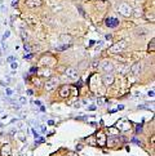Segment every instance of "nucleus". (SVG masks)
Masks as SVG:
<instances>
[{
	"instance_id": "f257e3e1",
	"label": "nucleus",
	"mask_w": 155,
	"mask_h": 156,
	"mask_svg": "<svg viewBox=\"0 0 155 156\" xmlns=\"http://www.w3.org/2000/svg\"><path fill=\"white\" fill-rule=\"evenodd\" d=\"M127 41L125 40H120L118 43H115L113 47H110L109 48V52L111 53V54H118V53H121V52H124L125 51V48H127Z\"/></svg>"
},
{
	"instance_id": "f03ea898",
	"label": "nucleus",
	"mask_w": 155,
	"mask_h": 156,
	"mask_svg": "<svg viewBox=\"0 0 155 156\" xmlns=\"http://www.w3.org/2000/svg\"><path fill=\"white\" fill-rule=\"evenodd\" d=\"M118 12H119L121 16H124V17H129V16H132V12H133V9L131 8L129 4L121 3V4L119 5V8H118Z\"/></svg>"
},
{
	"instance_id": "7ed1b4c3",
	"label": "nucleus",
	"mask_w": 155,
	"mask_h": 156,
	"mask_svg": "<svg viewBox=\"0 0 155 156\" xmlns=\"http://www.w3.org/2000/svg\"><path fill=\"white\" fill-rule=\"evenodd\" d=\"M58 85V79L57 77H51V79H48L47 83L44 84V89H45L47 92H52L54 89L57 88Z\"/></svg>"
},
{
	"instance_id": "20e7f679",
	"label": "nucleus",
	"mask_w": 155,
	"mask_h": 156,
	"mask_svg": "<svg viewBox=\"0 0 155 156\" xmlns=\"http://www.w3.org/2000/svg\"><path fill=\"white\" fill-rule=\"evenodd\" d=\"M65 75L69 77L70 80H78L79 79V71L74 67H67L65 70Z\"/></svg>"
},
{
	"instance_id": "39448f33",
	"label": "nucleus",
	"mask_w": 155,
	"mask_h": 156,
	"mask_svg": "<svg viewBox=\"0 0 155 156\" xmlns=\"http://www.w3.org/2000/svg\"><path fill=\"white\" fill-rule=\"evenodd\" d=\"M102 83H103V85H106V87L111 85L114 83V75L111 72H105L102 75Z\"/></svg>"
},
{
	"instance_id": "423d86ee",
	"label": "nucleus",
	"mask_w": 155,
	"mask_h": 156,
	"mask_svg": "<svg viewBox=\"0 0 155 156\" xmlns=\"http://www.w3.org/2000/svg\"><path fill=\"white\" fill-rule=\"evenodd\" d=\"M101 70L103 71V72H113V70H114V65L110 62V61H102L101 62Z\"/></svg>"
},
{
	"instance_id": "0eeeda50",
	"label": "nucleus",
	"mask_w": 155,
	"mask_h": 156,
	"mask_svg": "<svg viewBox=\"0 0 155 156\" xmlns=\"http://www.w3.org/2000/svg\"><path fill=\"white\" fill-rule=\"evenodd\" d=\"M25 5L27 8H36L43 5V0H25Z\"/></svg>"
},
{
	"instance_id": "6e6552de",
	"label": "nucleus",
	"mask_w": 155,
	"mask_h": 156,
	"mask_svg": "<svg viewBox=\"0 0 155 156\" xmlns=\"http://www.w3.org/2000/svg\"><path fill=\"white\" fill-rule=\"evenodd\" d=\"M141 71H142V63L141 62H135L131 66V72L133 75H140Z\"/></svg>"
},
{
	"instance_id": "1a4fd4ad",
	"label": "nucleus",
	"mask_w": 155,
	"mask_h": 156,
	"mask_svg": "<svg viewBox=\"0 0 155 156\" xmlns=\"http://www.w3.org/2000/svg\"><path fill=\"white\" fill-rule=\"evenodd\" d=\"M96 139H97L96 144H98V146H105V144H106V137H105L103 132H98L96 134Z\"/></svg>"
},
{
	"instance_id": "9d476101",
	"label": "nucleus",
	"mask_w": 155,
	"mask_h": 156,
	"mask_svg": "<svg viewBox=\"0 0 155 156\" xmlns=\"http://www.w3.org/2000/svg\"><path fill=\"white\" fill-rule=\"evenodd\" d=\"M70 93H71V87H69V85L61 87V89H59V96L62 97V98H67L70 96Z\"/></svg>"
},
{
	"instance_id": "9b49d317",
	"label": "nucleus",
	"mask_w": 155,
	"mask_h": 156,
	"mask_svg": "<svg viewBox=\"0 0 155 156\" xmlns=\"http://www.w3.org/2000/svg\"><path fill=\"white\" fill-rule=\"evenodd\" d=\"M0 155L2 156H10L12 155V148H10L9 144H4V146L2 147V150H0Z\"/></svg>"
},
{
	"instance_id": "f8f14e48",
	"label": "nucleus",
	"mask_w": 155,
	"mask_h": 156,
	"mask_svg": "<svg viewBox=\"0 0 155 156\" xmlns=\"http://www.w3.org/2000/svg\"><path fill=\"white\" fill-rule=\"evenodd\" d=\"M105 23H106L107 27H116V26L119 25V20H116V18H114V17H113V18H107Z\"/></svg>"
},
{
	"instance_id": "ddd939ff",
	"label": "nucleus",
	"mask_w": 155,
	"mask_h": 156,
	"mask_svg": "<svg viewBox=\"0 0 155 156\" xmlns=\"http://www.w3.org/2000/svg\"><path fill=\"white\" fill-rule=\"evenodd\" d=\"M59 40L62 43H71L73 41V37H71V35H67V34H62L59 36Z\"/></svg>"
},
{
	"instance_id": "4468645a",
	"label": "nucleus",
	"mask_w": 155,
	"mask_h": 156,
	"mask_svg": "<svg viewBox=\"0 0 155 156\" xmlns=\"http://www.w3.org/2000/svg\"><path fill=\"white\" fill-rule=\"evenodd\" d=\"M40 76H43V77H51V75H52V71H51V69H43L41 71H40V74H39Z\"/></svg>"
},
{
	"instance_id": "2eb2a0df",
	"label": "nucleus",
	"mask_w": 155,
	"mask_h": 156,
	"mask_svg": "<svg viewBox=\"0 0 155 156\" xmlns=\"http://www.w3.org/2000/svg\"><path fill=\"white\" fill-rule=\"evenodd\" d=\"M154 49H155V40L151 39L150 44H149V52H154Z\"/></svg>"
},
{
	"instance_id": "dca6fc26",
	"label": "nucleus",
	"mask_w": 155,
	"mask_h": 156,
	"mask_svg": "<svg viewBox=\"0 0 155 156\" xmlns=\"http://www.w3.org/2000/svg\"><path fill=\"white\" fill-rule=\"evenodd\" d=\"M145 34H146V31L143 29H138L137 30V35H145Z\"/></svg>"
},
{
	"instance_id": "f3484780",
	"label": "nucleus",
	"mask_w": 155,
	"mask_h": 156,
	"mask_svg": "<svg viewBox=\"0 0 155 156\" xmlns=\"http://www.w3.org/2000/svg\"><path fill=\"white\" fill-rule=\"evenodd\" d=\"M63 156H79V155H78L76 152H66Z\"/></svg>"
},
{
	"instance_id": "a211bd4d",
	"label": "nucleus",
	"mask_w": 155,
	"mask_h": 156,
	"mask_svg": "<svg viewBox=\"0 0 155 156\" xmlns=\"http://www.w3.org/2000/svg\"><path fill=\"white\" fill-rule=\"evenodd\" d=\"M88 141L92 143V146H96V142H95V138H88Z\"/></svg>"
},
{
	"instance_id": "6ab92c4d",
	"label": "nucleus",
	"mask_w": 155,
	"mask_h": 156,
	"mask_svg": "<svg viewBox=\"0 0 155 156\" xmlns=\"http://www.w3.org/2000/svg\"><path fill=\"white\" fill-rule=\"evenodd\" d=\"M7 94H8V96H12V94H13L12 89H7Z\"/></svg>"
},
{
	"instance_id": "aec40b11",
	"label": "nucleus",
	"mask_w": 155,
	"mask_h": 156,
	"mask_svg": "<svg viewBox=\"0 0 155 156\" xmlns=\"http://www.w3.org/2000/svg\"><path fill=\"white\" fill-rule=\"evenodd\" d=\"M20 102H21V103H26V98H23V97L20 98Z\"/></svg>"
},
{
	"instance_id": "412c9836",
	"label": "nucleus",
	"mask_w": 155,
	"mask_h": 156,
	"mask_svg": "<svg viewBox=\"0 0 155 156\" xmlns=\"http://www.w3.org/2000/svg\"><path fill=\"white\" fill-rule=\"evenodd\" d=\"M147 94H149V97H154V90H150Z\"/></svg>"
},
{
	"instance_id": "4be33fe9",
	"label": "nucleus",
	"mask_w": 155,
	"mask_h": 156,
	"mask_svg": "<svg viewBox=\"0 0 155 156\" xmlns=\"http://www.w3.org/2000/svg\"><path fill=\"white\" fill-rule=\"evenodd\" d=\"M17 66H18L17 62H16V63H12V69H17Z\"/></svg>"
}]
</instances>
